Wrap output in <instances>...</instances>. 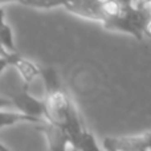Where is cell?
<instances>
[{
    "instance_id": "cell-1",
    "label": "cell",
    "mask_w": 151,
    "mask_h": 151,
    "mask_svg": "<svg viewBox=\"0 0 151 151\" xmlns=\"http://www.w3.org/2000/svg\"><path fill=\"white\" fill-rule=\"evenodd\" d=\"M28 89H29V85L24 83L23 88L13 91L9 96L11 104L16 107V110H20V111L25 113V114L50 121V113L45 99L41 101V99L33 97L29 93Z\"/></svg>"
},
{
    "instance_id": "cell-2",
    "label": "cell",
    "mask_w": 151,
    "mask_h": 151,
    "mask_svg": "<svg viewBox=\"0 0 151 151\" xmlns=\"http://www.w3.org/2000/svg\"><path fill=\"white\" fill-rule=\"evenodd\" d=\"M0 72H4L7 66H13L15 69H17L19 74L21 76L24 83L29 85L37 76L41 74V68L37 64L32 63V61L24 58L23 56H20L17 52H8L4 48H1L0 52Z\"/></svg>"
},
{
    "instance_id": "cell-3",
    "label": "cell",
    "mask_w": 151,
    "mask_h": 151,
    "mask_svg": "<svg viewBox=\"0 0 151 151\" xmlns=\"http://www.w3.org/2000/svg\"><path fill=\"white\" fill-rule=\"evenodd\" d=\"M45 102H47L50 113V121L61 123V125H64L65 121L69 118V115L77 110V107L74 106L70 97L68 96L64 88L47 93Z\"/></svg>"
},
{
    "instance_id": "cell-4",
    "label": "cell",
    "mask_w": 151,
    "mask_h": 151,
    "mask_svg": "<svg viewBox=\"0 0 151 151\" xmlns=\"http://www.w3.org/2000/svg\"><path fill=\"white\" fill-rule=\"evenodd\" d=\"M37 130L42 131V134L45 135L49 151H68L69 147L73 149V141L70 134L61 123L47 119L42 123H39Z\"/></svg>"
},
{
    "instance_id": "cell-5",
    "label": "cell",
    "mask_w": 151,
    "mask_h": 151,
    "mask_svg": "<svg viewBox=\"0 0 151 151\" xmlns=\"http://www.w3.org/2000/svg\"><path fill=\"white\" fill-rule=\"evenodd\" d=\"M63 7L80 17L99 23L105 20V0H64Z\"/></svg>"
},
{
    "instance_id": "cell-6",
    "label": "cell",
    "mask_w": 151,
    "mask_h": 151,
    "mask_svg": "<svg viewBox=\"0 0 151 151\" xmlns=\"http://www.w3.org/2000/svg\"><path fill=\"white\" fill-rule=\"evenodd\" d=\"M105 151H149L150 134L131 137H106L102 141Z\"/></svg>"
},
{
    "instance_id": "cell-7",
    "label": "cell",
    "mask_w": 151,
    "mask_h": 151,
    "mask_svg": "<svg viewBox=\"0 0 151 151\" xmlns=\"http://www.w3.org/2000/svg\"><path fill=\"white\" fill-rule=\"evenodd\" d=\"M44 121L42 118H37L33 115L25 114V113L16 110V111H8V110H1V121H0V127L5 129L8 126H13L17 123H42Z\"/></svg>"
},
{
    "instance_id": "cell-8",
    "label": "cell",
    "mask_w": 151,
    "mask_h": 151,
    "mask_svg": "<svg viewBox=\"0 0 151 151\" xmlns=\"http://www.w3.org/2000/svg\"><path fill=\"white\" fill-rule=\"evenodd\" d=\"M73 150L74 151H105L104 146H99L96 141L93 133L88 129H83L80 135L73 141Z\"/></svg>"
},
{
    "instance_id": "cell-9",
    "label": "cell",
    "mask_w": 151,
    "mask_h": 151,
    "mask_svg": "<svg viewBox=\"0 0 151 151\" xmlns=\"http://www.w3.org/2000/svg\"><path fill=\"white\" fill-rule=\"evenodd\" d=\"M42 77V82H44V89H45V94L50 93V91L58 90V89L64 88L61 83L60 76H58L57 70L52 66H47V68H41V74Z\"/></svg>"
},
{
    "instance_id": "cell-10",
    "label": "cell",
    "mask_w": 151,
    "mask_h": 151,
    "mask_svg": "<svg viewBox=\"0 0 151 151\" xmlns=\"http://www.w3.org/2000/svg\"><path fill=\"white\" fill-rule=\"evenodd\" d=\"M0 41H1V48H4L8 52H17L15 40H13L12 28L8 25L5 20L4 12H1V32H0Z\"/></svg>"
},
{
    "instance_id": "cell-11",
    "label": "cell",
    "mask_w": 151,
    "mask_h": 151,
    "mask_svg": "<svg viewBox=\"0 0 151 151\" xmlns=\"http://www.w3.org/2000/svg\"><path fill=\"white\" fill-rule=\"evenodd\" d=\"M1 151H11V150L7 149V146H5L4 143H1Z\"/></svg>"
},
{
    "instance_id": "cell-12",
    "label": "cell",
    "mask_w": 151,
    "mask_h": 151,
    "mask_svg": "<svg viewBox=\"0 0 151 151\" xmlns=\"http://www.w3.org/2000/svg\"><path fill=\"white\" fill-rule=\"evenodd\" d=\"M149 133H150V137H151V131H149Z\"/></svg>"
}]
</instances>
